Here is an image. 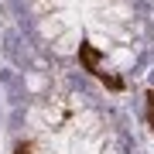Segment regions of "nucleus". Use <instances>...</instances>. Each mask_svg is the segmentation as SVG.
I'll list each match as a JSON object with an SVG mask.
<instances>
[{"label": "nucleus", "instance_id": "1", "mask_svg": "<svg viewBox=\"0 0 154 154\" xmlns=\"http://www.w3.org/2000/svg\"><path fill=\"white\" fill-rule=\"evenodd\" d=\"M147 123L154 127V89L147 93Z\"/></svg>", "mask_w": 154, "mask_h": 154}, {"label": "nucleus", "instance_id": "2", "mask_svg": "<svg viewBox=\"0 0 154 154\" xmlns=\"http://www.w3.org/2000/svg\"><path fill=\"white\" fill-rule=\"evenodd\" d=\"M17 154H34V147L31 144H17Z\"/></svg>", "mask_w": 154, "mask_h": 154}]
</instances>
